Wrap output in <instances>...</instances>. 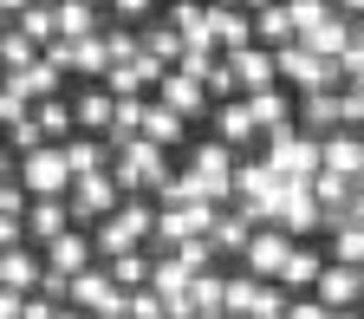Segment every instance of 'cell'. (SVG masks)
<instances>
[{
	"instance_id": "cell-10",
	"label": "cell",
	"mask_w": 364,
	"mask_h": 319,
	"mask_svg": "<svg viewBox=\"0 0 364 319\" xmlns=\"http://www.w3.org/2000/svg\"><path fill=\"white\" fill-rule=\"evenodd\" d=\"M287 254H293V235H280V228H254V241H247V273L254 281H280V267H287Z\"/></svg>"
},
{
	"instance_id": "cell-48",
	"label": "cell",
	"mask_w": 364,
	"mask_h": 319,
	"mask_svg": "<svg viewBox=\"0 0 364 319\" xmlns=\"http://www.w3.org/2000/svg\"><path fill=\"white\" fill-rule=\"evenodd\" d=\"M345 221H358V228H364V189H358V202H351V215H345Z\"/></svg>"
},
{
	"instance_id": "cell-44",
	"label": "cell",
	"mask_w": 364,
	"mask_h": 319,
	"mask_svg": "<svg viewBox=\"0 0 364 319\" xmlns=\"http://www.w3.org/2000/svg\"><path fill=\"white\" fill-rule=\"evenodd\" d=\"M7 248H26V221L20 215H0V254Z\"/></svg>"
},
{
	"instance_id": "cell-33",
	"label": "cell",
	"mask_w": 364,
	"mask_h": 319,
	"mask_svg": "<svg viewBox=\"0 0 364 319\" xmlns=\"http://www.w3.org/2000/svg\"><path fill=\"white\" fill-rule=\"evenodd\" d=\"M136 33H144V53L163 59V66L176 72V59H182V33H176L169 20H150V26H136Z\"/></svg>"
},
{
	"instance_id": "cell-14",
	"label": "cell",
	"mask_w": 364,
	"mask_h": 319,
	"mask_svg": "<svg viewBox=\"0 0 364 319\" xmlns=\"http://www.w3.org/2000/svg\"><path fill=\"white\" fill-rule=\"evenodd\" d=\"M318 157H326L332 176L364 182V130H332V137H318Z\"/></svg>"
},
{
	"instance_id": "cell-26",
	"label": "cell",
	"mask_w": 364,
	"mask_h": 319,
	"mask_svg": "<svg viewBox=\"0 0 364 319\" xmlns=\"http://www.w3.org/2000/svg\"><path fill=\"white\" fill-rule=\"evenodd\" d=\"M65 163H72V182L78 176H91V169H111V144H105V137H72V144H65Z\"/></svg>"
},
{
	"instance_id": "cell-11",
	"label": "cell",
	"mask_w": 364,
	"mask_h": 319,
	"mask_svg": "<svg viewBox=\"0 0 364 319\" xmlns=\"http://www.w3.org/2000/svg\"><path fill=\"white\" fill-rule=\"evenodd\" d=\"M156 105H169L176 117H189V124H196L202 111H215V105H208V85H202V78H189V72H163Z\"/></svg>"
},
{
	"instance_id": "cell-37",
	"label": "cell",
	"mask_w": 364,
	"mask_h": 319,
	"mask_svg": "<svg viewBox=\"0 0 364 319\" xmlns=\"http://www.w3.org/2000/svg\"><path fill=\"white\" fill-rule=\"evenodd\" d=\"M280 7H287V20H293V39H306L312 26L332 20V0H280Z\"/></svg>"
},
{
	"instance_id": "cell-8",
	"label": "cell",
	"mask_w": 364,
	"mask_h": 319,
	"mask_svg": "<svg viewBox=\"0 0 364 319\" xmlns=\"http://www.w3.org/2000/svg\"><path fill=\"white\" fill-rule=\"evenodd\" d=\"M20 182L26 196H72V163H65V144H39L20 157Z\"/></svg>"
},
{
	"instance_id": "cell-30",
	"label": "cell",
	"mask_w": 364,
	"mask_h": 319,
	"mask_svg": "<svg viewBox=\"0 0 364 319\" xmlns=\"http://www.w3.org/2000/svg\"><path fill=\"white\" fill-rule=\"evenodd\" d=\"M150 287H156L163 300H176V293H189V287H196V267L182 261V254H163V261H156V273H150Z\"/></svg>"
},
{
	"instance_id": "cell-50",
	"label": "cell",
	"mask_w": 364,
	"mask_h": 319,
	"mask_svg": "<svg viewBox=\"0 0 364 319\" xmlns=\"http://www.w3.org/2000/svg\"><path fill=\"white\" fill-rule=\"evenodd\" d=\"M351 91H358V98H364V66H358V72H351Z\"/></svg>"
},
{
	"instance_id": "cell-32",
	"label": "cell",
	"mask_w": 364,
	"mask_h": 319,
	"mask_svg": "<svg viewBox=\"0 0 364 319\" xmlns=\"http://www.w3.org/2000/svg\"><path fill=\"white\" fill-rule=\"evenodd\" d=\"M318 273H326V261H318L312 248H293V254H287V267H280V287H287V293L318 287Z\"/></svg>"
},
{
	"instance_id": "cell-31",
	"label": "cell",
	"mask_w": 364,
	"mask_h": 319,
	"mask_svg": "<svg viewBox=\"0 0 364 319\" xmlns=\"http://www.w3.org/2000/svg\"><path fill=\"white\" fill-rule=\"evenodd\" d=\"M144 137H150V144H163V150H176L182 137H189V117H176L169 105H150V117H144Z\"/></svg>"
},
{
	"instance_id": "cell-29",
	"label": "cell",
	"mask_w": 364,
	"mask_h": 319,
	"mask_svg": "<svg viewBox=\"0 0 364 319\" xmlns=\"http://www.w3.org/2000/svg\"><path fill=\"white\" fill-rule=\"evenodd\" d=\"M33 117H39V130H46V144H72V137H78V117H72V105H65V98L33 105Z\"/></svg>"
},
{
	"instance_id": "cell-53",
	"label": "cell",
	"mask_w": 364,
	"mask_h": 319,
	"mask_svg": "<svg viewBox=\"0 0 364 319\" xmlns=\"http://www.w3.org/2000/svg\"><path fill=\"white\" fill-rule=\"evenodd\" d=\"M358 293H364V267H358Z\"/></svg>"
},
{
	"instance_id": "cell-40",
	"label": "cell",
	"mask_w": 364,
	"mask_h": 319,
	"mask_svg": "<svg viewBox=\"0 0 364 319\" xmlns=\"http://www.w3.org/2000/svg\"><path fill=\"white\" fill-rule=\"evenodd\" d=\"M287 306H293V293H287V287H280V281H267V287H260V300H254V313H247V319H287Z\"/></svg>"
},
{
	"instance_id": "cell-2",
	"label": "cell",
	"mask_w": 364,
	"mask_h": 319,
	"mask_svg": "<svg viewBox=\"0 0 364 319\" xmlns=\"http://www.w3.org/2000/svg\"><path fill=\"white\" fill-rule=\"evenodd\" d=\"M111 176H117V189H124V196H163L169 182H176L169 150L150 144V137H136L130 150H117V157H111Z\"/></svg>"
},
{
	"instance_id": "cell-4",
	"label": "cell",
	"mask_w": 364,
	"mask_h": 319,
	"mask_svg": "<svg viewBox=\"0 0 364 319\" xmlns=\"http://www.w3.org/2000/svg\"><path fill=\"white\" fill-rule=\"evenodd\" d=\"M273 66H280V85H293L299 98H312V91H338V66L332 59H318L306 39H287V46H273Z\"/></svg>"
},
{
	"instance_id": "cell-21",
	"label": "cell",
	"mask_w": 364,
	"mask_h": 319,
	"mask_svg": "<svg viewBox=\"0 0 364 319\" xmlns=\"http://www.w3.org/2000/svg\"><path fill=\"white\" fill-rule=\"evenodd\" d=\"M59 66H46V59H33L26 72H7V91H20L26 105H46V98H59Z\"/></svg>"
},
{
	"instance_id": "cell-46",
	"label": "cell",
	"mask_w": 364,
	"mask_h": 319,
	"mask_svg": "<svg viewBox=\"0 0 364 319\" xmlns=\"http://www.w3.org/2000/svg\"><path fill=\"white\" fill-rule=\"evenodd\" d=\"M53 313H59V306L46 300V293H33V300H26V319H53Z\"/></svg>"
},
{
	"instance_id": "cell-51",
	"label": "cell",
	"mask_w": 364,
	"mask_h": 319,
	"mask_svg": "<svg viewBox=\"0 0 364 319\" xmlns=\"http://www.w3.org/2000/svg\"><path fill=\"white\" fill-rule=\"evenodd\" d=\"M33 7H59V0H33Z\"/></svg>"
},
{
	"instance_id": "cell-47",
	"label": "cell",
	"mask_w": 364,
	"mask_h": 319,
	"mask_svg": "<svg viewBox=\"0 0 364 319\" xmlns=\"http://www.w3.org/2000/svg\"><path fill=\"white\" fill-rule=\"evenodd\" d=\"M332 14L338 20H364V0H332Z\"/></svg>"
},
{
	"instance_id": "cell-25",
	"label": "cell",
	"mask_w": 364,
	"mask_h": 319,
	"mask_svg": "<svg viewBox=\"0 0 364 319\" xmlns=\"http://www.w3.org/2000/svg\"><path fill=\"white\" fill-rule=\"evenodd\" d=\"M189 306H196V319H228V281H221L215 267H208V273H196Z\"/></svg>"
},
{
	"instance_id": "cell-13",
	"label": "cell",
	"mask_w": 364,
	"mask_h": 319,
	"mask_svg": "<svg viewBox=\"0 0 364 319\" xmlns=\"http://www.w3.org/2000/svg\"><path fill=\"white\" fill-rule=\"evenodd\" d=\"M228 66H235V78H241V98H254V91H273L280 85V66H273V53L254 39V46H241V53H228Z\"/></svg>"
},
{
	"instance_id": "cell-18",
	"label": "cell",
	"mask_w": 364,
	"mask_h": 319,
	"mask_svg": "<svg viewBox=\"0 0 364 319\" xmlns=\"http://www.w3.org/2000/svg\"><path fill=\"white\" fill-rule=\"evenodd\" d=\"M72 117H78V130H85V137H105V130H111V117H117V98H111L105 85H85L78 98H72Z\"/></svg>"
},
{
	"instance_id": "cell-45",
	"label": "cell",
	"mask_w": 364,
	"mask_h": 319,
	"mask_svg": "<svg viewBox=\"0 0 364 319\" xmlns=\"http://www.w3.org/2000/svg\"><path fill=\"white\" fill-rule=\"evenodd\" d=\"M287 319H332V306H318V300H293Z\"/></svg>"
},
{
	"instance_id": "cell-23",
	"label": "cell",
	"mask_w": 364,
	"mask_h": 319,
	"mask_svg": "<svg viewBox=\"0 0 364 319\" xmlns=\"http://www.w3.org/2000/svg\"><path fill=\"white\" fill-rule=\"evenodd\" d=\"M98 267L111 273L124 293H144V287H150V273H156V261H150L144 248H130V254H117V261H98Z\"/></svg>"
},
{
	"instance_id": "cell-1",
	"label": "cell",
	"mask_w": 364,
	"mask_h": 319,
	"mask_svg": "<svg viewBox=\"0 0 364 319\" xmlns=\"http://www.w3.org/2000/svg\"><path fill=\"white\" fill-rule=\"evenodd\" d=\"M150 235H156V196H124L117 215H105L91 228V248H98V261H117L130 248H144Z\"/></svg>"
},
{
	"instance_id": "cell-38",
	"label": "cell",
	"mask_w": 364,
	"mask_h": 319,
	"mask_svg": "<svg viewBox=\"0 0 364 319\" xmlns=\"http://www.w3.org/2000/svg\"><path fill=\"white\" fill-rule=\"evenodd\" d=\"M260 287H267V281H254L247 267H241V273H228V319H247L254 300H260Z\"/></svg>"
},
{
	"instance_id": "cell-3",
	"label": "cell",
	"mask_w": 364,
	"mask_h": 319,
	"mask_svg": "<svg viewBox=\"0 0 364 319\" xmlns=\"http://www.w3.org/2000/svg\"><path fill=\"white\" fill-rule=\"evenodd\" d=\"M260 221H273L280 235H312L318 221H326V209H318V196H312V182H273V196L260 202Z\"/></svg>"
},
{
	"instance_id": "cell-52",
	"label": "cell",
	"mask_w": 364,
	"mask_h": 319,
	"mask_svg": "<svg viewBox=\"0 0 364 319\" xmlns=\"http://www.w3.org/2000/svg\"><path fill=\"white\" fill-rule=\"evenodd\" d=\"M85 7H111V0H85Z\"/></svg>"
},
{
	"instance_id": "cell-35",
	"label": "cell",
	"mask_w": 364,
	"mask_h": 319,
	"mask_svg": "<svg viewBox=\"0 0 364 319\" xmlns=\"http://www.w3.org/2000/svg\"><path fill=\"white\" fill-rule=\"evenodd\" d=\"M14 26H20V33H26L33 46H39V53H46V46L59 39V7H26V14H20Z\"/></svg>"
},
{
	"instance_id": "cell-41",
	"label": "cell",
	"mask_w": 364,
	"mask_h": 319,
	"mask_svg": "<svg viewBox=\"0 0 364 319\" xmlns=\"http://www.w3.org/2000/svg\"><path fill=\"white\" fill-rule=\"evenodd\" d=\"M124 319H163V293H156V287L124 293Z\"/></svg>"
},
{
	"instance_id": "cell-5",
	"label": "cell",
	"mask_w": 364,
	"mask_h": 319,
	"mask_svg": "<svg viewBox=\"0 0 364 319\" xmlns=\"http://www.w3.org/2000/svg\"><path fill=\"white\" fill-rule=\"evenodd\" d=\"M358 124H364V98H358L351 85L299 98V130L306 137H332V130H358Z\"/></svg>"
},
{
	"instance_id": "cell-34",
	"label": "cell",
	"mask_w": 364,
	"mask_h": 319,
	"mask_svg": "<svg viewBox=\"0 0 364 319\" xmlns=\"http://www.w3.org/2000/svg\"><path fill=\"white\" fill-rule=\"evenodd\" d=\"M39 59V46L20 33V26H0V72H26Z\"/></svg>"
},
{
	"instance_id": "cell-56",
	"label": "cell",
	"mask_w": 364,
	"mask_h": 319,
	"mask_svg": "<svg viewBox=\"0 0 364 319\" xmlns=\"http://www.w3.org/2000/svg\"><path fill=\"white\" fill-rule=\"evenodd\" d=\"M0 130H7V124H0Z\"/></svg>"
},
{
	"instance_id": "cell-43",
	"label": "cell",
	"mask_w": 364,
	"mask_h": 319,
	"mask_svg": "<svg viewBox=\"0 0 364 319\" xmlns=\"http://www.w3.org/2000/svg\"><path fill=\"white\" fill-rule=\"evenodd\" d=\"M26 209H33L26 182H20V176H14V182H0V215H20V221H26Z\"/></svg>"
},
{
	"instance_id": "cell-55",
	"label": "cell",
	"mask_w": 364,
	"mask_h": 319,
	"mask_svg": "<svg viewBox=\"0 0 364 319\" xmlns=\"http://www.w3.org/2000/svg\"><path fill=\"white\" fill-rule=\"evenodd\" d=\"M332 319H351V313H332Z\"/></svg>"
},
{
	"instance_id": "cell-17",
	"label": "cell",
	"mask_w": 364,
	"mask_h": 319,
	"mask_svg": "<svg viewBox=\"0 0 364 319\" xmlns=\"http://www.w3.org/2000/svg\"><path fill=\"white\" fill-rule=\"evenodd\" d=\"M312 300H318V306H332V313H351V306L364 300V293H358V267H338V261H326V273H318Z\"/></svg>"
},
{
	"instance_id": "cell-20",
	"label": "cell",
	"mask_w": 364,
	"mask_h": 319,
	"mask_svg": "<svg viewBox=\"0 0 364 319\" xmlns=\"http://www.w3.org/2000/svg\"><path fill=\"white\" fill-rule=\"evenodd\" d=\"M215 254H247V241H254V215L241 209V202H228L221 215H215Z\"/></svg>"
},
{
	"instance_id": "cell-49",
	"label": "cell",
	"mask_w": 364,
	"mask_h": 319,
	"mask_svg": "<svg viewBox=\"0 0 364 319\" xmlns=\"http://www.w3.org/2000/svg\"><path fill=\"white\" fill-rule=\"evenodd\" d=\"M53 319H91V313H78V306H59V313H53Z\"/></svg>"
},
{
	"instance_id": "cell-22",
	"label": "cell",
	"mask_w": 364,
	"mask_h": 319,
	"mask_svg": "<svg viewBox=\"0 0 364 319\" xmlns=\"http://www.w3.org/2000/svg\"><path fill=\"white\" fill-rule=\"evenodd\" d=\"M247 111H254L260 137H273V130H293V98H287V85H273V91H254V98H247Z\"/></svg>"
},
{
	"instance_id": "cell-24",
	"label": "cell",
	"mask_w": 364,
	"mask_h": 319,
	"mask_svg": "<svg viewBox=\"0 0 364 319\" xmlns=\"http://www.w3.org/2000/svg\"><path fill=\"white\" fill-rule=\"evenodd\" d=\"M169 26L182 33V46H215V39H208V7H202V0H169ZM215 53H221V46H215Z\"/></svg>"
},
{
	"instance_id": "cell-15",
	"label": "cell",
	"mask_w": 364,
	"mask_h": 319,
	"mask_svg": "<svg viewBox=\"0 0 364 319\" xmlns=\"http://www.w3.org/2000/svg\"><path fill=\"white\" fill-rule=\"evenodd\" d=\"M65 228H72V202H65V196H33V209H26V241H33V248L59 241Z\"/></svg>"
},
{
	"instance_id": "cell-36",
	"label": "cell",
	"mask_w": 364,
	"mask_h": 319,
	"mask_svg": "<svg viewBox=\"0 0 364 319\" xmlns=\"http://www.w3.org/2000/svg\"><path fill=\"white\" fill-rule=\"evenodd\" d=\"M332 261L338 267H364V228L358 221H332Z\"/></svg>"
},
{
	"instance_id": "cell-6",
	"label": "cell",
	"mask_w": 364,
	"mask_h": 319,
	"mask_svg": "<svg viewBox=\"0 0 364 319\" xmlns=\"http://www.w3.org/2000/svg\"><path fill=\"white\" fill-rule=\"evenodd\" d=\"M267 169L280 176V182H312L318 169H326L318 137H306L299 124H293V130H273V137H267Z\"/></svg>"
},
{
	"instance_id": "cell-19",
	"label": "cell",
	"mask_w": 364,
	"mask_h": 319,
	"mask_svg": "<svg viewBox=\"0 0 364 319\" xmlns=\"http://www.w3.org/2000/svg\"><path fill=\"white\" fill-rule=\"evenodd\" d=\"M215 137H221L228 150H247L254 137H260V124H254L247 98H228V105H215Z\"/></svg>"
},
{
	"instance_id": "cell-27",
	"label": "cell",
	"mask_w": 364,
	"mask_h": 319,
	"mask_svg": "<svg viewBox=\"0 0 364 319\" xmlns=\"http://www.w3.org/2000/svg\"><path fill=\"white\" fill-rule=\"evenodd\" d=\"M105 7H85V0H59V39H98Z\"/></svg>"
},
{
	"instance_id": "cell-9",
	"label": "cell",
	"mask_w": 364,
	"mask_h": 319,
	"mask_svg": "<svg viewBox=\"0 0 364 319\" xmlns=\"http://www.w3.org/2000/svg\"><path fill=\"white\" fill-rule=\"evenodd\" d=\"M39 254H46V267H53V273H65V281H78L85 267H98V248H91V228H65V235H59V241H46Z\"/></svg>"
},
{
	"instance_id": "cell-12",
	"label": "cell",
	"mask_w": 364,
	"mask_h": 319,
	"mask_svg": "<svg viewBox=\"0 0 364 319\" xmlns=\"http://www.w3.org/2000/svg\"><path fill=\"white\" fill-rule=\"evenodd\" d=\"M208 39L221 46V53L254 46V14H247V7H228V0H208Z\"/></svg>"
},
{
	"instance_id": "cell-28",
	"label": "cell",
	"mask_w": 364,
	"mask_h": 319,
	"mask_svg": "<svg viewBox=\"0 0 364 319\" xmlns=\"http://www.w3.org/2000/svg\"><path fill=\"white\" fill-rule=\"evenodd\" d=\"M306 46H312L318 59H332V66H338V59L351 53V20H338V14H332L326 26H312V33H306Z\"/></svg>"
},
{
	"instance_id": "cell-16",
	"label": "cell",
	"mask_w": 364,
	"mask_h": 319,
	"mask_svg": "<svg viewBox=\"0 0 364 319\" xmlns=\"http://www.w3.org/2000/svg\"><path fill=\"white\" fill-rule=\"evenodd\" d=\"M39 281H46V254H39L33 241L0 254V287H14V293H39Z\"/></svg>"
},
{
	"instance_id": "cell-54",
	"label": "cell",
	"mask_w": 364,
	"mask_h": 319,
	"mask_svg": "<svg viewBox=\"0 0 364 319\" xmlns=\"http://www.w3.org/2000/svg\"><path fill=\"white\" fill-rule=\"evenodd\" d=\"M0 91H7V72H0Z\"/></svg>"
},
{
	"instance_id": "cell-42",
	"label": "cell",
	"mask_w": 364,
	"mask_h": 319,
	"mask_svg": "<svg viewBox=\"0 0 364 319\" xmlns=\"http://www.w3.org/2000/svg\"><path fill=\"white\" fill-rule=\"evenodd\" d=\"M105 14H117V26H150V14H156V0H111Z\"/></svg>"
},
{
	"instance_id": "cell-39",
	"label": "cell",
	"mask_w": 364,
	"mask_h": 319,
	"mask_svg": "<svg viewBox=\"0 0 364 319\" xmlns=\"http://www.w3.org/2000/svg\"><path fill=\"white\" fill-rule=\"evenodd\" d=\"M39 144H46V130H39V117H33V111L7 124V150H14V157H26V150H39Z\"/></svg>"
},
{
	"instance_id": "cell-7",
	"label": "cell",
	"mask_w": 364,
	"mask_h": 319,
	"mask_svg": "<svg viewBox=\"0 0 364 319\" xmlns=\"http://www.w3.org/2000/svg\"><path fill=\"white\" fill-rule=\"evenodd\" d=\"M72 228H98L105 215H117V202H124V189H117V176L111 169H91V176H78L72 182Z\"/></svg>"
}]
</instances>
